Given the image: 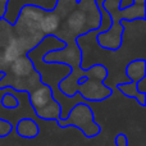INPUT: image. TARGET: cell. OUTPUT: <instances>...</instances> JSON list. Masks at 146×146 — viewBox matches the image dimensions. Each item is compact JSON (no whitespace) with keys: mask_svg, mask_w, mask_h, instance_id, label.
Here are the masks:
<instances>
[{"mask_svg":"<svg viewBox=\"0 0 146 146\" xmlns=\"http://www.w3.org/2000/svg\"><path fill=\"white\" fill-rule=\"evenodd\" d=\"M0 104L3 105V108L8 109V110H14L19 106V100L18 98L12 92H5L4 95L1 96V100H0Z\"/></svg>","mask_w":146,"mask_h":146,"instance_id":"2e32d148","label":"cell"},{"mask_svg":"<svg viewBox=\"0 0 146 146\" xmlns=\"http://www.w3.org/2000/svg\"><path fill=\"white\" fill-rule=\"evenodd\" d=\"M77 95H80L82 100L91 101V103H99V101H104L106 99L111 98L113 88L103 82L87 80L85 83L78 85Z\"/></svg>","mask_w":146,"mask_h":146,"instance_id":"277c9868","label":"cell"},{"mask_svg":"<svg viewBox=\"0 0 146 146\" xmlns=\"http://www.w3.org/2000/svg\"><path fill=\"white\" fill-rule=\"evenodd\" d=\"M117 90L121 91L126 98L136 99L141 106H146V94H139L136 82H121L117 85Z\"/></svg>","mask_w":146,"mask_h":146,"instance_id":"8fae6325","label":"cell"},{"mask_svg":"<svg viewBox=\"0 0 146 146\" xmlns=\"http://www.w3.org/2000/svg\"><path fill=\"white\" fill-rule=\"evenodd\" d=\"M85 77L87 80L96 81V82H103L109 77V69L106 68L104 64L96 63L85 69Z\"/></svg>","mask_w":146,"mask_h":146,"instance_id":"7c38bea8","label":"cell"},{"mask_svg":"<svg viewBox=\"0 0 146 146\" xmlns=\"http://www.w3.org/2000/svg\"><path fill=\"white\" fill-rule=\"evenodd\" d=\"M45 12V9L35 4L21 7L17 19L13 25V32L25 54L35 49L45 38L40 28V22Z\"/></svg>","mask_w":146,"mask_h":146,"instance_id":"6da1fadb","label":"cell"},{"mask_svg":"<svg viewBox=\"0 0 146 146\" xmlns=\"http://www.w3.org/2000/svg\"><path fill=\"white\" fill-rule=\"evenodd\" d=\"M131 1H132V4H135V5H145L146 0H131Z\"/></svg>","mask_w":146,"mask_h":146,"instance_id":"7402d4cb","label":"cell"},{"mask_svg":"<svg viewBox=\"0 0 146 146\" xmlns=\"http://www.w3.org/2000/svg\"><path fill=\"white\" fill-rule=\"evenodd\" d=\"M115 145L117 146H128V137L124 133H118L115 137Z\"/></svg>","mask_w":146,"mask_h":146,"instance_id":"ac0fdd59","label":"cell"},{"mask_svg":"<svg viewBox=\"0 0 146 146\" xmlns=\"http://www.w3.org/2000/svg\"><path fill=\"white\" fill-rule=\"evenodd\" d=\"M56 124L60 128H67V127L78 128L83 133V136L87 139H94V137L99 136L101 132L100 124L95 122L92 108L85 101L74 104L68 110L66 118L56 121Z\"/></svg>","mask_w":146,"mask_h":146,"instance_id":"3957f363","label":"cell"},{"mask_svg":"<svg viewBox=\"0 0 146 146\" xmlns=\"http://www.w3.org/2000/svg\"><path fill=\"white\" fill-rule=\"evenodd\" d=\"M8 67H9V64L5 62L4 55H3V51L0 50V74L4 76L5 73H7V71H8Z\"/></svg>","mask_w":146,"mask_h":146,"instance_id":"d6986e66","label":"cell"},{"mask_svg":"<svg viewBox=\"0 0 146 146\" xmlns=\"http://www.w3.org/2000/svg\"><path fill=\"white\" fill-rule=\"evenodd\" d=\"M1 51H3V55H4L5 62H7L8 64H10L12 62H14L15 59H18L21 55L25 54L22 50V48H21L19 42H18L15 38L10 44H8V45L5 46L4 50H1Z\"/></svg>","mask_w":146,"mask_h":146,"instance_id":"5bb4252c","label":"cell"},{"mask_svg":"<svg viewBox=\"0 0 146 146\" xmlns=\"http://www.w3.org/2000/svg\"><path fill=\"white\" fill-rule=\"evenodd\" d=\"M100 22L101 14L95 0H78L77 7L62 21L59 31L82 37L98 31Z\"/></svg>","mask_w":146,"mask_h":146,"instance_id":"7a4b0ae2","label":"cell"},{"mask_svg":"<svg viewBox=\"0 0 146 146\" xmlns=\"http://www.w3.org/2000/svg\"><path fill=\"white\" fill-rule=\"evenodd\" d=\"M119 17H121V22H124V21L126 22H133V21L145 22V5H128L124 9L119 10Z\"/></svg>","mask_w":146,"mask_h":146,"instance_id":"30bf717a","label":"cell"},{"mask_svg":"<svg viewBox=\"0 0 146 146\" xmlns=\"http://www.w3.org/2000/svg\"><path fill=\"white\" fill-rule=\"evenodd\" d=\"M15 132L19 137L27 140L36 139L40 133V126L37 124V122L33 121L32 118H21L15 124Z\"/></svg>","mask_w":146,"mask_h":146,"instance_id":"52a82bcc","label":"cell"},{"mask_svg":"<svg viewBox=\"0 0 146 146\" xmlns=\"http://www.w3.org/2000/svg\"><path fill=\"white\" fill-rule=\"evenodd\" d=\"M28 98H30L31 106L33 108V110H36V109H40L44 105H46L50 100H53L54 95L50 86L41 83L38 87H36L35 90H32L28 94Z\"/></svg>","mask_w":146,"mask_h":146,"instance_id":"5b68a950","label":"cell"},{"mask_svg":"<svg viewBox=\"0 0 146 146\" xmlns=\"http://www.w3.org/2000/svg\"><path fill=\"white\" fill-rule=\"evenodd\" d=\"M62 25V18L55 10H46L40 22V28L44 36H54Z\"/></svg>","mask_w":146,"mask_h":146,"instance_id":"ba28073f","label":"cell"},{"mask_svg":"<svg viewBox=\"0 0 146 146\" xmlns=\"http://www.w3.org/2000/svg\"><path fill=\"white\" fill-rule=\"evenodd\" d=\"M13 131V124L4 118H0V139L9 136Z\"/></svg>","mask_w":146,"mask_h":146,"instance_id":"e0dca14e","label":"cell"},{"mask_svg":"<svg viewBox=\"0 0 146 146\" xmlns=\"http://www.w3.org/2000/svg\"><path fill=\"white\" fill-rule=\"evenodd\" d=\"M15 38L13 32V25H10L4 18H0V50H4L5 46Z\"/></svg>","mask_w":146,"mask_h":146,"instance_id":"4fadbf2b","label":"cell"},{"mask_svg":"<svg viewBox=\"0 0 146 146\" xmlns=\"http://www.w3.org/2000/svg\"><path fill=\"white\" fill-rule=\"evenodd\" d=\"M136 85H137V91H139V94H146V77L140 80Z\"/></svg>","mask_w":146,"mask_h":146,"instance_id":"44dd1931","label":"cell"},{"mask_svg":"<svg viewBox=\"0 0 146 146\" xmlns=\"http://www.w3.org/2000/svg\"><path fill=\"white\" fill-rule=\"evenodd\" d=\"M10 0H0V18H4L8 9V4Z\"/></svg>","mask_w":146,"mask_h":146,"instance_id":"ffe728a7","label":"cell"},{"mask_svg":"<svg viewBox=\"0 0 146 146\" xmlns=\"http://www.w3.org/2000/svg\"><path fill=\"white\" fill-rule=\"evenodd\" d=\"M62 113H63V106H62L60 101L56 100L55 98L50 100L46 105L42 108L36 109L35 114L37 118L44 119V121H59L62 119Z\"/></svg>","mask_w":146,"mask_h":146,"instance_id":"8992f818","label":"cell"},{"mask_svg":"<svg viewBox=\"0 0 146 146\" xmlns=\"http://www.w3.org/2000/svg\"><path fill=\"white\" fill-rule=\"evenodd\" d=\"M77 3H78V0H58L56 1L55 12L62 18V21L77 7Z\"/></svg>","mask_w":146,"mask_h":146,"instance_id":"9a60e30c","label":"cell"},{"mask_svg":"<svg viewBox=\"0 0 146 146\" xmlns=\"http://www.w3.org/2000/svg\"><path fill=\"white\" fill-rule=\"evenodd\" d=\"M126 76L129 82H139L146 77V62L145 59H136L127 64Z\"/></svg>","mask_w":146,"mask_h":146,"instance_id":"9c48e42d","label":"cell"}]
</instances>
